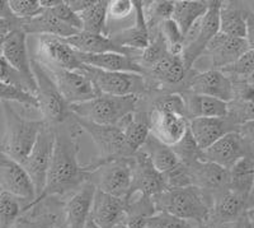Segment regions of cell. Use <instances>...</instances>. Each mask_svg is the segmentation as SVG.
<instances>
[{"instance_id":"cell-1","label":"cell","mask_w":254,"mask_h":228,"mask_svg":"<svg viewBox=\"0 0 254 228\" xmlns=\"http://www.w3.org/2000/svg\"><path fill=\"white\" fill-rule=\"evenodd\" d=\"M55 127V147L47 173L46 186L40 197L23 208L28 212L41 200L52 197H65L74 194L84 182L89 181L90 170L81 166L78 161L79 136L83 130L75 121L74 116Z\"/></svg>"},{"instance_id":"cell-19","label":"cell","mask_w":254,"mask_h":228,"mask_svg":"<svg viewBox=\"0 0 254 228\" xmlns=\"http://www.w3.org/2000/svg\"><path fill=\"white\" fill-rule=\"evenodd\" d=\"M190 185L196 186L208 197L229 189V170L206 161H197L187 166Z\"/></svg>"},{"instance_id":"cell-8","label":"cell","mask_w":254,"mask_h":228,"mask_svg":"<svg viewBox=\"0 0 254 228\" xmlns=\"http://www.w3.org/2000/svg\"><path fill=\"white\" fill-rule=\"evenodd\" d=\"M54 147H55V127L46 125L38 135L37 142L31 150V153L20 163L35 186L36 199L42 194L46 186L47 173L54 153Z\"/></svg>"},{"instance_id":"cell-28","label":"cell","mask_w":254,"mask_h":228,"mask_svg":"<svg viewBox=\"0 0 254 228\" xmlns=\"http://www.w3.org/2000/svg\"><path fill=\"white\" fill-rule=\"evenodd\" d=\"M186 106V118L226 117L229 115V104L208 96L194 95L190 92H181Z\"/></svg>"},{"instance_id":"cell-5","label":"cell","mask_w":254,"mask_h":228,"mask_svg":"<svg viewBox=\"0 0 254 228\" xmlns=\"http://www.w3.org/2000/svg\"><path fill=\"white\" fill-rule=\"evenodd\" d=\"M74 118L80 129L92 138L98 150V156L89 165H87L90 172L103 163L116 159L128 158L133 154L132 149L125 138L124 131L119 125H98L76 116H74Z\"/></svg>"},{"instance_id":"cell-22","label":"cell","mask_w":254,"mask_h":228,"mask_svg":"<svg viewBox=\"0 0 254 228\" xmlns=\"http://www.w3.org/2000/svg\"><path fill=\"white\" fill-rule=\"evenodd\" d=\"M188 127L199 149L205 150L228 133L238 131L239 125L228 115L226 117L193 118Z\"/></svg>"},{"instance_id":"cell-61","label":"cell","mask_w":254,"mask_h":228,"mask_svg":"<svg viewBox=\"0 0 254 228\" xmlns=\"http://www.w3.org/2000/svg\"><path fill=\"white\" fill-rule=\"evenodd\" d=\"M146 228H150V227H146Z\"/></svg>"},{"instance_id":"cell-49","label":"cell","mask_w":254,"mask_h":228,"mask_svg":"<svg viewBox=\"0 0 254 228\" xmlns=\"http://www.w3.org/2000/svg\"><path fill=\"white\" fill-rule=\"evenodd\" d=\"M0 18L1 19L10 20V22H19V19L13 15L12 10L9 8L8 0H0Z\"/></svg>"},{"instance_id":"cell-39","label":"cell","mask_w":254,"mask_h":228,"mask_svg":"<svg viewBox=\"0 0 254 228\" xmlns=\"http://www.w3.org/2000/svg\"><path fill=\"white\" fill-rule=\"evenodd\" d=\"M0 102H9V104L17 102L28 109H37L38 110V101L36 96L3 83H0Z\"/></svg>"},{"instance_id":"cell-18","label":"cell","mask_w":254,"mask_h":228,"mask_svg":"<svg viewBox=\"0 0 254 228\" xmlns=\"http://www.w3.org/2000/svg\"><path fill=\"white\" fill-rule=\"evenodd\" d=\"M249 199L243 198L239 194L234 193L230 189L222 190L212 195L211 202L210 225L222 227V226L238 223L246 217V209Z\"/></svg>"},{"instance_id":"cell-51","label":"cell","mask_w":254,"mask_h":228,"mask_svg":"<svg viewBox=\"0 0 254 228\" xmlns=\"http://www.w3.org/2000/svg\"><path fill=\"white\" fill-rule=\"evenodd\" d=\"M246 218L254 227V199H249L248 205H247L246 209Z\"/></svg>"},{"instance_id":"cell-20","label":"cell","mask_w":254,"mask_h":228,"mask_svg":"<svg viewBox=\"0 0 254 228\" xmlns=\"http://www.w3.org/2000/svg\"><path fill=\"white\" fill-rule=\"evenodd\" d=\"M248 50L246 40L228 37L219 32L210 41L202 55L210 58L212 69L222 70L233 65Z\"/></svg>"},{"instance_id":"cell-9","label":"cell","mask_w":254,"mask_h":228,"mask_svg":"<svg viewBox=\"0 0 254 228\" xmlns=\"http://www.w3.org/2000/svg\"><path fill=\"white\" fill-rule=\"evenodd\" d=\"M89 181L101 190L112 197L126 199L132 184L131 157L107 162L90 172Z\"/></svg>"},{"instance_id":"cell-7","label":"cell","mask_w":254,"mask_h":228,"mask_svg":"<svg viewBox=\"0 0 254 228\" xmlns=\"http://www.w3.org/2000/svg\"><path fill=\"white\" fill-rule=\"evenodd\" d=\"M94 84L99 95L110 96H139L142 97L147 93L146 81L144 75L132 73L106 72L97 68L83 65L79 69Z\"/></svg>"},{"instance_id":"cell-38","label":"cell","mask_w":254,"mask_h":228,"mask_svg":"<svg viewBox=\"0 0 254 228\" xmlns=\"http://www.w3.org/2000/svg\"><path fill=\"white\" fill-rule=\"evenodd\" d=\"M150 110L164 111V113L176 114L186 117V106L181 93H162L156 95L151 102Z\"/></svg>"},{"instance_id":"cell-24","label":"cell","mask_w":254,"mask_h":228,"mask_svg":"<svg viewBox=\"0 0 254 228\" xmlns=\"http://www.w3.org/2000/svg\"><path fill=\"white\" fill-rule=\"evenodd\" d=\"M126 216V202L106 194L101 190H95L93 199L90 220L99 228H113L120 223H124Z\"/></svg>"},{"instance_id":"cell-27","label":"cell","mask_w":254,"mask_h":228,"mask_svg":"<svg viewBox=\"0 0 254 228\" xmlns=\"http://www.w3.org/2000/svg\"><path fill=\"white\" fill-rule=\"evenodd\" d=\"M133 10L136 12L135 24L130 28L120 31L115 35H111V40L120 47L124 49L142 51L150 43V31L147 28L145 19L142 1H133Z\"/></svg>"},{"instance_id":"cell-55","label":"cell","mask_w":254,"mask_h":228,"mask_svg":"<svg viewBox=\"0 0 254 228\" xmlns=\"http://www.w3.org/2000/svg\"><path fill=\"white\" fill-rule=\"evenodd\" d=\"M244 222H246V217H244L243 220H240L239 222L237 223V226H235L234 228H246V226H244Z\"/></svg>"},{"instance_id":"cell-21","label":"cell","mask_w":254,"mask_h":228,"mask_svg":"<svg viewBox=\"0 0 254 228\" xmlns=\"http://www.w3.org/2000/svg\"><path fill=\"white\" fill-rule=\"evenodd\" d=\"M97 188L90 181L83 185L70 195L69 200L64 205V228H84L90 218L93 199Z\"/></svg>"},{"instance_id":"cell-32","label":"cell","mask_w":254,"mask_h":228,"mask_svg":"<svg viewBox=\"0 0 254 228\" xmlns=\"http://www.w3.org/2000/svg\"><path fill=\"white\" fill-rule=\"evenodd\" d=\"M247 14L244 9L234 5V3H221L220 8V33L233 38H243L247 36Z\"/></svg>"},{"instance_id":"cell-57","label":"cell","mask_w":254,"mask_h":228,"mask_svg":"<svg viewBox=\"0 0 254 228\" xmlns=\"http://www.w3.org/2000/svg\"><path fill=\"white\" fill-rule=\"evenodd\" d=\"M244 226H246V228H254L253 226H252L251 223H249L248 221H247V218H246V222H244Z\"/></svg>"},{"instance_id":"cell-35","label":"cell","mask_w":254,"mask_h":228,"mask_svg":"<svg viewBox=\"0 0 254 228\" xmlns=\"http://www.w3.org/2000/svg\"><path fill=\"white\" fill-rule=\"evenodd\" d=\"M107 8V0H94V3L87 10L80 13L79 17L83 24V32L108 36Z\"/></svg>"},{"instance_id":"cell-46","label":"cell","mask_w":254,"mask_h":228,"mask_svg":"<svg viewBox=\"0 0 254 228\" xmlns=\"http://www.w3.org/2000/svg\"><path fill=\"white\" fill-rule=\"evenodd\" d=\"M247 45L249 50H254V13L248 12L247 14Z\"/></svg>"},{"instance_id":"cell-56","label":"cell","mask_w":254,"mask_h":228,"mask_svg":"<svg viewBox=\"0 0 254 228\" xmlns=\"http://www.w3.org/2000/svg\"><path fill=\"white\" fill-rule=\"evenodd\" d=\"M4 37H5V36H0V56H1V50H3V43H4Z\"/></svg>"},{"instance_id":"cell-41","label":"cell","mask_w":254,"mask_h":228,"mask_svg":"<svg viewBox=\"0 0 254 228\" xmlns=\"http://www.w3.org/2000/svg\"><path fill=\"white\" fill-rule=\"evenodd\" d=\"M196 223L190 221L182 220L173 214L165 212H156L147 220L146 227L150 228H193Z\"/></svg>"},{"instance_id":"cell-31","label":"cell","mask_w":254,"mask_h":228,"mask_svg":"<svg viewBox=\"0 0 254 228\" xmlns=\"http://www.w3.org/2000/svg\"><path fill=\"white\" fill-rule=\"evenodd\" d=\"M254 185V152L243 157L229 168V189L246 199H251Z\"/></svg>"},{"instance_id":"cell-14","label":"cell","mask_w":254,"mask_h":228,"mask_svg":"<svg viewBox=\"0 0 254 228\" xmlns=\"http://www.w3.org/2000/svg\"><path fill=\"white\" fill-rule=\"evenodd\" d=\"M36 54L38 56L36 60L44 67L65 70H79L83 67L78 58V52L67 45L64 38L54 36H38Z\"/></svg>"},{"instance_id":"cell-2","label":"cell","mask_w":254,"mask_h":228,"mask_svg":"<svg viewBox=\"0 0 254 228\" xmlns=\"http://www.w3.org/2000/svg\"><path fill=\"white\" fill-rule=\"evenodd\" d=\"M5 118V130L0 140V150L12 159L22 163L35 147L37 138L46 122L28 120L20 116L9 102H1Z\"/></svg>"},{"instance_id":"cell-3","label":"cell","mask_w":254,"mask_h":228,"mask_svg":"<svg viewBox=\"0 0 254 228\" xmlns=\"http://www.w3.org/2000/svg\"><path fill=\"white\" fill-rule=\"evenodd\" d=\"M212 198L196 186L168 189L153 198L156 212H165L196 225L207 223Z\"/></svg>"},{"instance_id":"cell-45","label":"cell","mask_w":254,"mask_h":228,"mask_svg":"<svg viewBox=\"0 0 254 228\" xmlns=\"http://www.w3.org/2000/svg\"><path fill=\"white\" fill-rule=\"evenodd\" d=\"M238 131H239L240 135L246 139L249 144H252L254 147V120L242 122L239 125V127H238Z\"/></svg>"},{"instance_id":"cell-11","label":"cell","mask_w":254,"mask_h":228,"mask_svg":"<svg viewBox=\"0 0 254 228\" xmlns=\"http://www.w3.org/2000/svg\"><path fill=\"white\" fill-rule=\"evenodd\" d=\"M131 168L132 184L127 197L141 195L153 199L154 197L167 190L164 175L155 170L147 154L142 149H139L131 156Z\"/></svg>"},{"instance_id":"cell-4","label":"cell","mask_w":254,"mask_h":228,"mask_svg":"<svg viewBox=\"0 0 254 228\" xmlns=\"http://www.w3.org/2000/svg\"><path fill=\"white\" fill-rule=\"evenodd\" d=\"M139 96H110L98 97L70 106L72 115L98 125H117L127 115L139 109Z\"/></svg>"},{"instance_id":"cell-44","label":"cell","mask_w":254,"mask_h":228,"mask_svg":"<svg viewBox=\"0 0 254 228\" xmlns=\"http://www.w3.org/2000/svg\"><path fill=\"white\" fill-rule=\"evenodd\" d=\"M133 12L132 0H111L108 1L107 15L113 20H121Z\"/></svg>"},{"instance_id":"cell-34","label":"cell","mask_w":254,"mask_h":228,"mask_svg":"<svg viewBox=\"0 0 254 228\" xmlns=\"http://www.w3.org/2000/svg\"><path fill=\"white\" fill-rule=\"evenodd\" d=\"M150 159L151 165L160 173H167L176 168L181 163L178 157L174 153L173 148L162 143L159 139L150 134L145 144L141 148Z\"/></svg>"},{"instance_id":"cell-43","label":"cell","mask_w":254,"mask_h":228,"mask_svg":"<svg viewBox=\"0 0 254 228\" xmlns=\"http://www.w3.org/2000/svg\"><path fill=\"white\" fill-rule=\"evenodd\" d=\"M0 83L15 87V88L28 92L26 83H24L23 78L20 77L19 73L13 69L1 56H0Z\"/></svg>"},{"instance_id":"cell-60","label":"cell","mask_w":254,"mask_h":228,"mask_svg":"<svg viewBox=\"0 0 254 228\" xmlns=\"http://www.w3.org/2000/svg\"><path fill=\"white\" fill-rule=\"evenodd\" d=\"M50 228H58V227H50Z\"/></svg>"},{"instance_id":"cell-29","label":"cell","mask_w":254,"mask_h":228,"mask_svg":"<svg viewBox=\"0 0 254 228\" xmlns=\"http://www.w3.org/2000/svg\"><path fill=\"white\" fill-rule=\"evenodd\" d=\"M19 29H22L26 35L54 36L59 38H69L79 33L78 31L60 22L49 9H44V12L32 19L20 20Z\"/></svg>"},{"instance_id":"cell-33","label":"cell","mask_w":254,"mask_h":228,"mask_svg":"<svg viewBox=\"0 0 254 228\" xmlns=\"http://www.w3.org/2000/svg\"><path fill=\"white\" fill-rule=\"evenodd\" d=\"M210 1L202 0H178L173 3V12L171 19L178 26L181 33H187L190 26L196 22L198 18L203 17L207 12Z\"/></svg>"},{"instance_id":"cell-36","label":"cell","mask_w":254,"mask_h":228,"mask_svg":"<svg viewBox=\"0 0 254 228\" xmlns=\"http://www.w3.org/2000/svg\"><path fill=\"white\" fill-rule=\"evenodd\" d=\"M172 148H173L174 153L178 157L179 162L182 165L190 166L197 161H202V150L199 149L197 143L194 142L193 136L190 131V127L183 135V138Z\"/></svg>"},{"instance_id":"cell-13","label":"cell","mask_w":254,"mask_h":228,"mask_svg":"<svg viewBox=\"0 0 254 228\" xmlns=\"http://www.w3.org/2000/svg\"><path fill=\"white\" fill-rule=\"evenodd\" d=\"M182 92L208 96L228 104L234 101V84L221 70L210 69L202 73L192 70Z\"/></svg>"},{"instance_id":"cell-42","label":"cell","mask_w":254,"mask_h":228,"mask_svg":"<svg viewBox=\"0 0 254 228\" xmlns=\"http://www.w3.org/2000/svg\"><path fill=\"white\" fill-rule=\"evenodd\" d=\"M49 10H51L52 14L55 15L60 22H63L64 24L70 27V28L75 29L78 32L83 31V24H81L80 17L67 5L66 0H63L58 6L49 9Z\"/></svg>"},{"instance_id":"cell-15","label":"cell","mask_w":254,"mask_h":228,"mask_svg":"<svg viewBox=\"0 0 254 228\" xmlns=\"http://www.w3.org/2000/svg\"><path fill=\"white\" fill-rule=\"evenodd\" d=\"M254 147L249 144L239 131H231L220 138L217 142L202 150V161L211 162L229 170L243 157L252 154Z\"/></svg>"},{"instance_id":"cell-10","label":"cell","mask_w":254,"mask_h":228,"mask_svg":"<svg viewBox=\"0 0 254 228\" xmlns=\"http://www.w3.org/2000/svg\"><path fill=\"white\" fill-rule=\"evenodd\" d=\"M44 68L56 84L64 100L70 106L90 101L99 96V92L92 81L79 70H65L51 67Z\"/></svg>"},{"instance_id":"cell-16","label":"cell","mask_w":254,"mask_h":228,"mask_svg":"<svg viewBox=\"0 0 254 228\" xmlns=\"http://www.w3.org/2000/svg\"><path fill=\"white\" fill-rule=\"evenodd\" d=\"M0 188L27 205L36 199L35 186L20 163L12 159L0 150ZM26 205V207H27ZM24 207V208H26Z\"/></svg>"},{"instance_id":"cell-37","label":"cell","mask_w":254,"mask_h":228,"mask_svg":"<svg viewBox=\"0 0 254 228\" xmlns=\"http://www.w3.org/2000/svg\"><path fill=\"white\" fill-rule=\"evenodd\" d=\"M231 81H247L254 74V50L244 52L233 65L221 70Z\"/></svg>"},{"instance_id":"cell-53","label":"cell","mask_w":254,"mask_h":228,"mask_svg":"<svg viewBox=\"0 0 254 228\" xmlns=\"http://www.w3.org/2000/svg\"><path fill=\"white\" fill-rule=\"evenodd\" d=\"M193 228H222V227H217V226L210 225V223H202V225H196Z\"/></svg>"},{"instance_id":"cell-17","label":"cell","mask_w":254,"mask_h":228,"mask_svg":"<svg viewBox=\"0 0 254 228\" xmlns=\"http://www.w3.org/2000/svg\"><path fill=\"white\" fill-rule=\"evenodd\" d=\"M222 1H210L207 12L202 18V24L198 35L193 42L185 47L182 54V60L186 70H192L196 61L202 56L210 41L220 32V8Z\"/></svg>"},{"instance_id":"cell-48","label":"cell","mask_w":254,"mask_h":228,"mask_svg":"<svg viewBox=\"0 0 254 228\" xmlns=\"http://www.w3.org/2000/svg\"><path fill=\"white\" fill-rule=\"evenodd\" d=\"M13 228H47V227L45 225H42L41 222H38V221L32 220V218H28V217H27V218L20 217Z\"/></svg>"},{"instance_id":"cell-23","label":"cell","mask_w":254,"mask_h":228,"mask_svg":"<svg viewBox=\"0 0 254 228\" xmlns=\"http://www.w3.org/2000/svg\"><path fill=\"white\" fill-rule=\"evenodd\" d=\"M149 118L151 135L171 147L183 138L190 125V121L183 116L164 111L149 110Z\"/></svg>"},{"instance_id":"cell-59","label":"cell","mask_w":254,"mask_h":228,"mask_svg":"<svg viewBox=\"0 0 254 228\" xmlns=\"http://www.w3.org/2000/svg\"><path fill=\"white\" fill-rule=\"evenodd\" d=\"M251 199H254V185H253V190H252V194H251Z\"/></svg>"},{"instance_id":"cell-54","label":"cell","mask_w":254,"mask_h":228,"mask_svg":"<svg viewBox=\"0 0 254 228\" xmlns=\"http://www.w3.org/2000/svg\"><path fill=\"white\" fill-rule=\"evenodd\" d=\"M84 228H99V227L95 225V223L93 222V221L89 218V220H88V222H87V225H85V227H84Z\"/></svg>"},{"instance_id":"cell-40","label":"cell","mask_w":254,"mask_h":228,"mask_svg":"<svg viewBox=\"0 0 254 228\" xmlns=\"http://www.w3.org/2000/svg\"><path fill=\"white\" fill-rule=\"evenodd\" d=\"M13 15L19 20L32 19L44 12L40 0H8Z\"/></svg>"},{"instance_id":"cell-12","label":"cell","mask_w":254,"mask_h":228,"mask_svg":"<svg viewBox=\"0 0 254 228\" xmlns=\"http://www.w3.org/2000/svg\"><path fill=\"white\" fill-rule=\"evenodd\" d=\"M1 58L6 61L14 70H17L23 78L27 86V91L31 95L36 96V81L35 75L32 73L31 59L28 58L27 50V35L22 29L17 28L9 32L4 37Z\"/></svg>"},{"instance_id":"cell-50","label":"cell","mask_w":254,"mask_h":228,"mask_svg":"<svg viewBox=\"0 0 254 228\" xmlns=\"http://www.w3.org/2000/svg\"><path fill=\"white\" fill-rule=\"evenodd\" d=\"M19 22H10V20L1 19L0 18V36H6L9 32H12L13 29L19 28Z\"/></svg>"},{"instance_id":"cell-25","label":"cell","mask_w":254,"mask_h":228,"mask_svg":"<svg viewBox=\"0 0 254 228\" xmlns=\"http://www.w3.org/2000/svg\"><path fill=\"white\" fill-rule=\"evenodd\" d=\"M64 41L70 45L75 51L80 54H89V55H98V54H107V52H117L124 54L137 60L135 50L124 49L117 46L110 36L94 35L88 32H79L78 35L71 36L69 38H64Z\"/></svg>"},{"instance_id":"cell-58","label":"cell","mask_w":254,"mask_h":228,"mask_svg":"<svg viewBox=\"0 0 254 228\" xmlns=\"http://www.w3.org/2000/svg\"><path fill=\"white\" fill-rule=\"evenodd\" d=\"M113 228H127V227L124 225V223H120V225H117L116 227H113Z\"/></svg>"},{"instance_id":"cell-47","label":"cell","mask_w":254,"mask_h":228,"mask_svg":"<svg viewBox=\"0 0 254 228\" xmlns=\"http://www.w3.org/2000/svg\"><path fill=\"white\" fill-rule=\"evenodd\" d=\"M66 3L76 14H80L94 3V0H66Z\"/></svg>"},{"instance_id":"cell-52","label":"cell","mask_w":254,"mask_h":228,"mask_svg":"<svg viewBox=\"0 0 254 228\" xmlns=\"http://www.w3.org/2000/svg\"><path fill=\"white\" fill-rule=\"evenodd\" d=\"M63 0H40V5L42 9H52L58 6Z\"/></svg>"},{"instance_id":"cell-30","label":"cell","mask_w":254,"mask_h":228,"mask_svg":"<svg viewBox=\"0 0 254 228\" xmlns=\"http://www.w3.org/2000/svg\"><path fill=\"white\" fill-rule=\"evenodd\" d=\"M117 125L124 131L125 138L133 153L141 149L150 135V118L149 113L145 110L137 109L135 113L122 118Z\"/></svg>"},{"instance_id":"cell-6","label":"cell","mask_w":254,"mask_h":228,"mask_svg":"<svg viewBox=\"0 0 254 228\" xmlns=\"http://www.w3.org/2000/svg\"><path fill=\"white\" fill-rule=\"evenodd\" d=\"M31 68L35 75L37 87L36 99L38 101V110L42 114V120L50 126H58L67 121L72 116L70 105L64 100L44 65L36 59H31Z\"/></svg>"},{"instance_id":"cell-26","label":"cell","mask_w":254,"mask_h":228,"mask_svg":"<svg viewBox=\"0 0 254 228\" xmlns=\"http://www.w3.org/2000/svg\"><path fill=\"white\" fill-rule=\"evenodd\" d=\"M78 58L83 65L106 70V72L132 73V74H140L144 75V77L146 74V70L137 63L135 58L124 55V54L107 52V54L89 55V54H80V52H78Z\"/></svg>"}]
</instances>
